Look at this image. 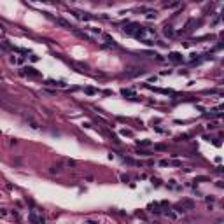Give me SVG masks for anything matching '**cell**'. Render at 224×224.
Masks as SVG:
<instances>
[{
	"label": "cell",
	"mask_w": 224,
	"mask_h": 224,
	"mask_svg": "<svg viewBox=\"0 0 224 224\" xmlns=\"http://www.w3.org/2000/svg\"><path fill=\"white\" fill-rule=\"evenodd\" d=\"M137 74H142L140 68H130V70H126V75H137Z\"/></svg>",
	"instance_id": "cell-1"
},
{
	"label": "cell",
	"mask_w": 224,
	"mask_h": 224,
	"mask_svg": "<svg viewBox=\"0 0 224 224\" xmlns=\"http://www.w3.org/2000/svg\"><path fill=\"white\" fill-rule=\"evenodd\" d=\"M170 60H173V61H180L182 56L179 54V53H172V54H170Z\"/></svg>",
	"instance_id": "cell-2"
},
{
	"label": "cell",
	"mask_w": 224,
	"mask_h": 224,
	"mask_svg": "<svg viewBox=\"0 0 224 224\" xmlns=\"http://www.w3.org/2000/svg\"><path fill=\"white\" fill-rule=\"evenodd\" d=\"M163 33H165L166 37H170V35H173V30H172L170 26H165V30H163Z\"/></svg>",
	"instance_id": "cell-3"
},
{
	"label": "cell",
	"mask_w": 224,
	"mask_h": 224,
	"mask_svg": "<svg viewBox=\"0 0 224 224\" xmlns=\"http://www.w3.org/2000/svg\"><path fill=\"white\" fill-rule=\"evenodd\" d=\"M135 28H137L135 25H130V26H126V28H124V32H128V33H133V32H135Z\"/></svg>",
	"instance_id": "cell-4"
},
{
	"label": "cell",
	"mask_w": 224,
	"mask_h": 224,
	"mask_svg": "<svg viewBox=\"0 0 224 224\" xmlns=\"http://www.w3.org/2000/svg\"><path fill=\"white\" fill-rule=\"evenodd\" d=\"M25 70H26L28 74H32V75H35V74H37V72H35V68H32V67H28V68H25Z\"/></svg>",
	"instance_id": "cell-5"
},
{
	"label": "cell",
	"mask_w": 224,
	"mask_h": 224,
	"mask_svg": "<svg viewBox=\"0 0 224 224\" xmlns=\"http://www.w3.org/2000/svg\"><path fill=\"white\" fill-rule=\"evenodd\" d=\"M123 95H124V96H131L133 93L130 91V89H123Z\"/></svg>",
	"instance_id": "cell-6"
},
{
	"label": "cell",
	"mask_w": 224,
	"mask_h": 224,
	"mask_svg": "<svg viewBox=\"0 0 224 224\" xmlns=\"http://www.w3.org/2000/svg\"><path fill=\"white\" fill-rule=\"evenodd\" d=\"M86 93H89V95H93V93H95V89H93V88H88V89H86Z\"/></svg>",
	"instance_id": "cell-7"
},
{
	"label": "cell",
	"mask_w": 224,
	"mask_h": 224,
	"mask_svg": "<svg viewBox=\"0 0 224 224\" xmlns=\"http://www.w3.org/2000/svg\"><path fill=\"white\" fill-rule=\"evenodd\" d=\"M165 2H170V0H165Z\"/></svg>",
	"instance_id": "cell-8"
}]
</instances>
